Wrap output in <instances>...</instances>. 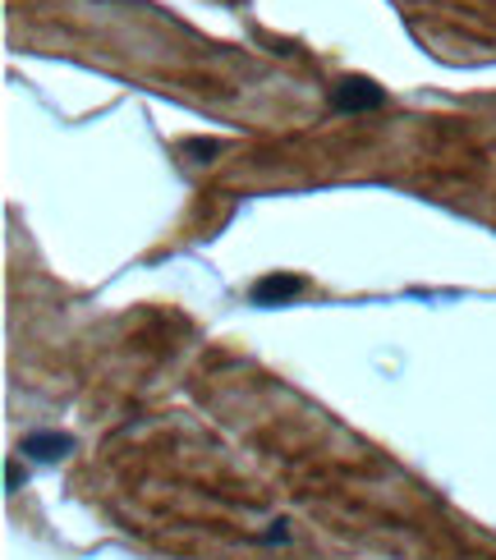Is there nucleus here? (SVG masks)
I'll use <instances>...</instances> for the list:
<instances>
[{
    "mask_svg": "<svg viewBox=\"0 0 496 560\" xmlns=\"http://www.w3.org/2000/svg\"><path fill=\"white\" fill-rule=\"evenodd\" d=\"M382 102H387V92L368 79H345L331 92V110H341V115H364V110H377Z\"/></svg>",
    "mask_w": 496,
    "mask_h": 560,
    "instance_id": "f257e3e1",
    "label": "nucleus"
},
{
    "mask_svg": "<svg viewBox=\"0 0 496 560\" xmlns=\"http://www.w3.org/2000/svg\"><path fill=\"white\" fill-rule=\"evenodd\" d=\"M19 451H23V459L56 464V459H65L69 451H74V436H65V432H28Z\"/></svg>",
    "mask_w": 496,
    "mask_h": 560,
    "instance_id": "f03ea898",
    "label": "nucleus"
},
{
    "mask_svg": "<svg viewBox=\"0 0 496 560\" xmlns=\"http://www.w3.org/2000/svg\"><path fill=\"white\" fill-rule=\"evenodd\" d=\"M295 294H303V276H280V271H272V276H263V280L253 285V303H263V308L290 303Z\"/></svg>",
    "mask_w": 496,
    "mask_h": 560,
    "instance_id": "7ed1b4c3",
    "label": "nucleus"
}]
</instances>
